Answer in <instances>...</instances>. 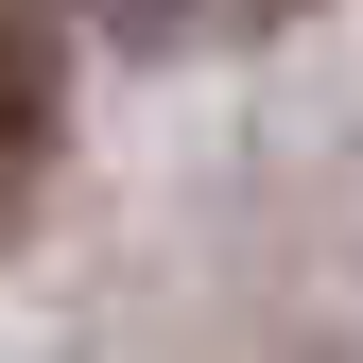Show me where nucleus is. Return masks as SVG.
Instances as JSON below:
<instances>
[{"instance_id":"f257e3e1","label":"nucleus","mask_w":363,"mask_h":363,"mask_svg":"<svg viewBox=\"0 0 363 363\" xmlns=\"http://www.w3.org/2000/svg\"><path fill=\"white\" fill-rule=\"evenodd\" d=\"M52 139H69V52L35 0H0V242L35 225V191H52Z\"/></svg>"}]
</instances>
